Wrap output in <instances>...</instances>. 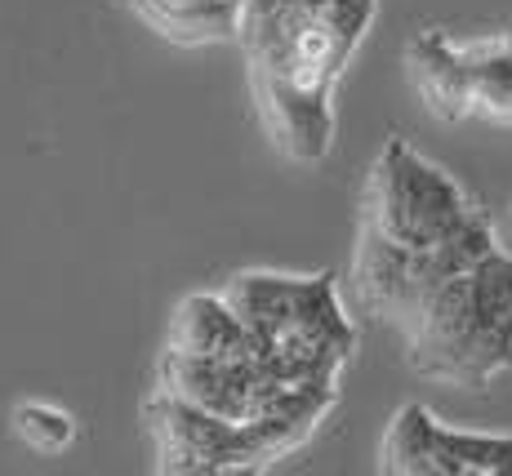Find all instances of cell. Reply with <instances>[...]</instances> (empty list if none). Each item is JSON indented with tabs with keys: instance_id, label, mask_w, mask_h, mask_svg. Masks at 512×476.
<instances>
[{
	"instance_id": "1",
	"label": "cell",
	"mask_w": 512,
	"mask_h": 476,
	"mask_svg": "<svg viewBox=\"0 0 512 476\" xmlns=\"http://www.w3.org/2000/svg\"><path fill=\"white\" fill-rule=\"evenodd\" d=\"M499 241L490 214L437 161L388 138L374 156L352 250V299L366 316L406 330L428 294L486 259Z\"/></svg>"
},
{
	"instance_id": "2",
	"label": "cell",
	"mask_w": 512,
	"mask_h": 476,
	"mask_svg": "<svg viewBox=\"0 0 512 476\" xmlns=\"http://www.w3.org/2000/svg\"><path fill=\"white\" fill-rule=\"evenodd\" d=\"M379 0H245L236 41L263 130L281 156L317 165L334 147V89Z\"/></svg>"
},
{
	"instance_id": "3",
	"label": "cell",
	"mask_w": 512,
	"mask_h": 476,
	"mask_svg": "<svg viewBox=\"0 0 512 476\" xmlns=\"http://www.w3.org/2000/svg\"><path fill=\"white\" fill-rule=\"evenodd\" d=\"M339 405V383H308L294 388L277 410L254 423H232L201 405L156 388L143 401V423L156 450V472L174 476H236L268 472L285 454L308 445L317 428Z\"/></svg>"
},
{
	"instance_id": "4",
	"label": "cell",
	"mask_w": 512,
	"mask_h": 476,
	"mask_svg": "<svg viewBox=\"0 0 512 476\" xmlns=\"http://www.w3.org/2000/svg\"><path fill=\"white\" fill-rule=\"evenodd\" d=\"M419 379L481 392L512 370V250L495 245L450 281H441L401 330Z\"/></svg>"
},
{
	"instance_id": "5",
	"label": "cell",
	"mask_w": 512,
	"mask_h": 476,
	"mask_svg": "<svg viewBox=\"0 0 512 476\" xmlns=\"http://www.w3.org/2000/svg\"><path fill=\"white\" fill-rule=\"evenodd\" d=\"M232 312L268 343V352L299 365L308 379L339 383L357 352V325L339 299L334 272H268L250 267L223 285Z\"/></svg>"
},
{
	"instance_id": "6",
	"label": "cell",
	"mask_w": 512,
	"mask_h": 476,
	"mask_svg": "<svg viewBox=\"0 0 512 476\" xmlns=\"http://www.w3.org/2000/svg\"><path fill=\"white\" fill-rule=\"evenodd\" d=\"M388 476H512V436L441 423L428 405L406 401L379 441Z\"/></svg>"
},
{
	"instance_id": "7",
	"label": "cell",
	"mask_w": 512,
	"mask_h": 476,
	"mask_svg": "<svg viewBox=\"0 0 512 476\" xmlns=\"http://www.w3.org/2000/svg\"><path fill=\"white\" fill-rule=\"evenodd\" d=\"M406 72L415 94L423 98V107L437 121L455 125L472 116V76H468L464 41H450L437 27H423L406 45Z\"/></svg>"
},
{
	"instance_id": "8",
	"label": "cell",
	"mask_w": 512,
	"mask_h": 476,
	"mask_svg": "<svg viewBox=\"0 0 512 476\" xmlns=\"http://www.w3.org/2000/svg\"><path fill=\"white\" fill-rule=\"evenodd\" d=\"M170 352L187 356H268V343L232 312V303L219 294H187L170 316V334H165Z\"/></svg>"
},
{
	"instance_id": "9",
	"label": "cell",
	"mask_w": 512,
	"mask_h": 476,
	"mask_svg": "<svg viewBox=\"0 0 512 476\" xmlns=\"http://www.w3.org/2000/svg\"><path fill=\"white\" fill-rule=\"evenodd\" d=\"M130 5L165 41L205 45V41H236L245 0H130Z\"/></svg>"
},
{
	"instance_id": "10",
	"label": "cell",
	"mask_w": 512,
	"mask_h": 476,
	"mask_svg": "<svg viewBox=\"0 0 512 476\" xmlns=\"http://www.w3.org/2000/svg\"><path fill=\"white\" fill-rule=\"evenodd\" d=\"M472 76V116L490 125H512V36L464 41Z\"/></svg>"
},
{
	"instance_id": "11",
	"label": "cell",
	"mask_w": 512,
	"mask_h": 476,
	"mask_svg": "<svg viewBox=\"0 0 512 476\" xmlns=\"http://www.w3.org/2000/svg\"><path fill=\"white\" fill-rule=\"evenodd\" d=\"M9 428H14V436L27 450H41V454H63L76 441L72 410H63L54 401H18L14 414H9Z\"/></svg>"
},
{
	"instance_id": "12",
	"label": "cell",
	"mask_w": 512,
	"mask_h": 476,
	"mask_svg": "<svg viewBox=\"0 0 512 476\" xmlns=\"http://www.w3.org/2000/svg\"><path fill=\"white\" fill-rule=\"evenodd\" d=\"M499 241H504V250H512V210L504 214V223H499Z\"/></svg>"
}]
</instances>
